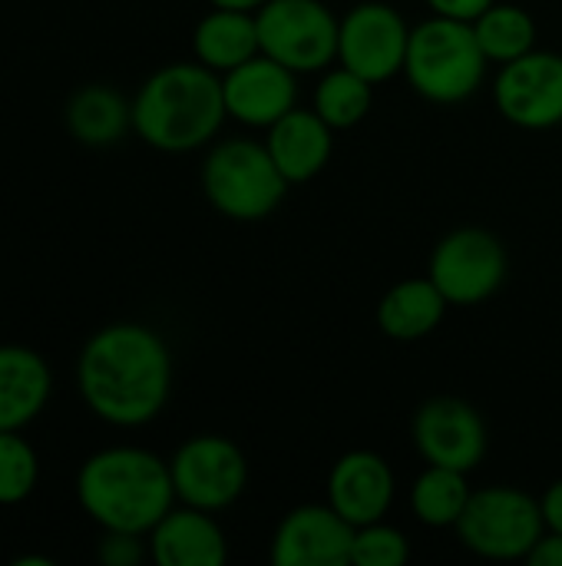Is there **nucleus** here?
<instances>
[{"label":"nucleus","instance_id":"f257e3e1","mask_svg":"<svg viewBox=\"0 0 562 566\" xmlns=\"http://www.w3.org/2000/svg\"><path fill=\"white\" fill-rule=\"evenodd\" d=\"M76 388L93 418L142 428L162 415L172 391L169 345L142 322L103 325L79 348Z\"/></svg>","mask_w":562,"mask_h":566},{"label":"nucleus","instance_id":"f03ea898","mask_svg":"<svg viewBox=\"0 0 562 566\" xmlns=\"http://www.w3.org/2000/svg\"><path fill=\"white\" fill-rule=\"evenodd\" d=\"M76 501L99 531L142 534L176 507L169 461L136 444L89 454L76 471Z\"/></svg>","mask_w":562,"mask_h":566},{"label":"nucleus","instance_id":"7ed1b4c3","mask_svg":"<svg viewBox=\"0 0 562 566\" xmlns=\"http://www.w3.org/2000/svg\"><path fill=\"white\" fill-rule=\"evenodd\" d=\"M222 76L199 60L166 63L132 96V129L159 153H192L215 139L225 123Z\"/></svg>","mask_w":562,"mask_h":566},{"label":"nucleus","instance_id":"20e7f679","mask_svg":"<svg viewBox=\"0 0 562 566\" xmlns=\"http://www.w3.org/2000/svg\"><path fill=\"white\" fill-rule=\"evenodd\" d=\"M487 63L490 60L477 43L474 23L434 13L431 20L411 27L404 76L414 93L431 103L450 106L470 99L487 76Z\"/></svg>","mask_w":562,"mask_h":566},{"label":"nucleus","instance_id":"39448f33","mask_svg":"<svg viewBox=\"0 0 562 566\" xmlns=\"http://www.w3.org/2000/svg\"><path fill=\"white\" fill-rule=\"evenodd\" d=\"M288 186L291 182L275 166L268 146L255 139H225L212 146L202 163V192L209 206L235 222L272 216Z\"/></svg>","mask_w":562,"mask_h":566},{"label":"nucleus","instance_id":"423d86ee","mask_svg":"<svg viewBox=\"0 0 562 566\" xmlns=\"http://www.w3.org/2000/svg\"><path fill=\"white\" fill-rule=\"evenodd\" d=\"M543 534L547 524L540 501L507 484L474 491L457 521L460 544L484 560H527Z\"/></svg>","mask_w":562,"mask_h":566},{"label":"nucleus","instance_id":"0eeeda50","mask_svg":"<svg viewBox=\"0 0 562 566\" xmlns=\"http://www.w3.org/2000/svg\"><path fill=\"white\" fill-rule=\"evenodd\" d=\"M255 23L262 53L295 73H318L338 60L341 20L321 0H268Z\"/></svg>","mask_w":562,"mask_h":566},{"label":"nucleus","instance_id":"6e6552de","mask_svg":"<svg viewBox=\"0 0 562 566\" xmlns=\"http://www.w3.org/2000/svg\"><path fill=\"white\" fill-rule=\"evenodd\" d=\"M507 272L510 259L503 242L477 226L454 229L450 235H444L427 265L431 282L457 308H474L494 298L507 282Z\"/></svg>","mask_w":562,"mask_h":566},{"label":"nucleus","instance_id":"1a4fd4ad","mask_svg":"<svg viewBox=\"0 0 562 566\" xmlns=\"http://www.w3.org/2000/svg\"><path fill=\"white\" fill-rule=\"evenodd\" d=\"M169 474L179 504L215 514L245 494L248 461L235 441L222 434H195L176 448L169 458Z\"/></svg>","mask_w":562,"mask_h":566},{"label":"nucleus","instance_id":"9d476101","mask_svg":"<svg viewBox=\"0 0 562 566\" xmlns=\"http://www.w3.org/2000/svg\"><path fill=\"white\" fill-rule=\"evenodd\" d=\"M407 40H411V27L391 3L364 0L341 17L338 63L378 86L404 73Z\"/></svg>","mask_w":562,"mask_h":566},{"label":"nucleus","instance_id":"9b49d317","mask_svg":"<svg viewBox=\"0 0 562 566\" xmlns=\"http://www.w3.org/2000/svg\"><path fill=\"white\" fill-rule=\"evenodd\" d=\"M494 103L500 116L520 129H553L562 123V56L530 50L500 66L494 80Z\"/></svg>","mask_w":562,"mask_h":566},{"label":"nucleus","instance_id":"f8f14e48","mask_svg":"<svg viewBox=\"0 0 562 566\" xmlns=\"http://www.w3.org/2000/svg\"><path fill=\"white\" fill-rule=\"evenodd\" d=\"M411 438L427 464L470 474L487 454V424L474 405L454 395L431 398L417 408Z\"/></svg>","mask_w":562,"mask_h":566},{"label":"nucleus","instance_id":"ddd939ff","mask_svg":"<svg viewBox=\"0 0 562 566\" xmlns=\"http://www.w3.org/2000/svg\"><path fill=\"white\" fill-rule=\"evenodd\" d=\"M354 547V527L331 504H301L291 507L275 537V566H348Z\"/></svg>","mask_w":562,"mask_h":566},{"label":"nucleus","instance_id":"4468645a","mask_svg":"<svg viewBox=\"0 0 562 566\" xmlns=\"http://www.w3.org/2000/svg\"><path fill=\"white\" fill-rule=\"evenodd\" d=\"M298 73L282 66L278 60L258 53L245 60L242 66L222 73V96L225 113L245 126L268 129L278 123L288 109H295L298 99Z\"/></svg>","mask_w":562,"mask_h":566},{"label":"nucleus","instance_id":"2eb2a0df","mask_svg":"<svg viewBox=\"0 0 562 566\" xmlns=\"http://www.w3.org/2000/svg\"><path fill=\"white\" fill-rule=\"evenodd\" d=\"M394 488V471L378 451H348L328 474V504L351 527H364L388 517Z\"/></svg>","mask_w":562,"mask_h":566},{"label":"nucleus","instance_id":"dca6fc26","mask_svg":"<svg viewBox=\"0 0 562 566\" xmlns=\"http://www.w3.org/2000/svg\"><path fill=\"white\" fill-rule=\"evenodd\" d=\"M149 557L159 566H225L229 541L209 511L182 504L149 531Z\"/></svg>","mask_w":562,"mask_h":566},{"label":"nucleus","instance_id":"f3484780","mask_svg":"<svg viewBox=\"0 0 562 566\" xmlns=\"http://www.w3.org/2000/svg\"><path fill=\"white\" fill-rule=\"evenodd\" d=\"M335 129L318 116V109H288L278 123L268 126V153L275 159V166L282 169V176L291 186L311 182L315 176H321V169L331 159L335 149Z\"/></svg>","mask_w":562,"mask_h":566},{"label":"nucleus","instance_id":"a211bd4d","mask_svg":"<svg viewBox=\"0 0 562 566\" xmlns=\"http://www.w3.org/2000/svg\"><path fill=\"white\" fill-rule=\"evenodd\" d=\"M53 395V371L46 358L26 345H0V431H23L33 424Z\"/></svg>","mask_w":562,"mask_h":566},{"label":"nucleus","instance_id":"6ab92c4d","mask_svg":"<svg viewBox=\"0 0 562 566\" xmlns=\"http://www.w3.org/2000/svg\"><path fill=\"white\" fill-rule=\"evenodd\" d=\"M63 123L79 146L106 149L132 129V103L109 83H86L66 99Z\"/></svg>","mask_w":562,"mask_h":566},{"label":"nucleus","instance_id":"aec40b11","mask_svg":"<svg viewBox=\"0 0 562 566\" xmlns=\"http://www.w3.org/2000/svg\"><path fill=\"white\" fill-rule=\"evenodd\" d=\"M192 53L202 66L215 70L219 76L258 56L262 43H258L255 13L212 7L192 30Z\"/></svg>","mask_w":562,"mask_h":566},{"label":"nucleus","instance_id":"412c9836","mask_svg":"<svg viewBox=\"0 0 562 566\" xmlns=\"http://www.w3.org/2000/svg\"><path fill=\"white\" fill-rule=\"evenodd\" d=\"M447 308H450V302L431 282V275L404 279V282L391 285L384 292V298L378 302V325L394 342H421L441 328Z\"/></svg>","mask_w":562,"mask_h":566},{"label":"nucleus","instance_id":"4be33fe9","mask_svg":"<svg viewBox=\"0 0 562 566\" xmlns=\"http://www.w3.org/2000/svg\"><path fill=\"white\" fill-rule=\"evenodd\" d=\"M470 494L474 491H470L464 471L427 464L424 474L411 488V511L424 527H434V531L457 527L460 514L470 504Z\"/></svg>","mask_w":562,"mask_h":566},{"label":"nucleus","instance_id":"5701e85b","mask_svg":"<svg viewBox=\"0 0 562 566\" xmlns=\"http://www.w3.org/2000/svg\"><path fill=\"white\" fill-rule=\"evenodd\" d=\"M477 43L490 63H510L537 50V20L517 3H494L474 20Z\"/></svg>","mask_w":562,"mask_h":566},{"label":"nucleus","instance_id":"b1692460","mask_svg":"<svg viewBox=\"0 0 562 566\" xmlns=\"http://www.w3.org/2000/svg\"><path fill=\"white\" fill-rule=\"evenodd\" d=\"M371 106H374V83L348 66L328 70L315 90V109L331 129L358 126L371 113Z\"/></svg>","mask_w":562,"mask_h":566},{"label":"nucleus","instance_id":"393cba45","mask_svg":"<svg viewBox=\"0 0 562 566\" xmlns=\"http://www.w3.org/2000/svg\"><path fill=\"white\" fill-rule=\"evenodd\" d=\"M40 484V458L20 431H0V507L23 504Z\"/></svg>","mask_w":562,"mask_h":566},{"label":"nucleus","instance_id":"a878e982","mask_svg":"<svg viewBox=\"0 0 562 566\" xmlns=\"http://www.w3.org/2000/svg\"><path fill=\"white\" fill-rule=\"evenodd\" d=\"M407 560H411V541L404 537V531L384 521L354 527L351 566H404Z\"/></svg>","mask_w":562,"mask_h":566},{"label":"nucleus","instance_id":"bb28decb","mask_svg":"<svg viewBox=\"0 0 562 566\" xmlns=\"http://www.w3.org/2000/svg\"><path fill=\"white\" fill-rule=\"evenodd\" d=\"M149 554V544H142V534H126V531H103L96 544V557L106 566H136Z\"/></svg>","mask_w":562,"mask_h":566},{"label":"nucleus","instance_id":"cd10ccee","mask_svg":"<svg viewBox=\"0 0 562 566\" xmlns=\"http://www.w3.org/2000/svg\"><path fill=\"white\" fill-rule=\"evenodd\" d=\"M497 0H427V7L437 17H450V20H464V23H474Z\"/></svg>","mask_w":562,"mask_h":566},{"label":"nucleus","instance_id":"c85d7f7f","mask_svg":"<svg viewBox=\"0 0 562 566\" xmlns=\"http://www.w3.org/2000/svg\"><path fill=\"white\" fill-rule=\"evenodd\" d=\"M527 564L530 566H562V534L547 531V534L540 537V544L530 551Z\"/></svg>","mask_w":562,"mask_h":566},{"label":"nucleus","instance_id":"c756f323","mask_svg":"<svg viewBox=\"0 0 562 566\" xmlns=\"http://www.w3.org/2000/svg\"><path fill=\"white\" fill-rule=\"evenodd\" d=\"M540 507H543V524H547V531L562 534V478L547 488V494L540 497Z\"/></svg>","mask_w":562,"mask_h":566},{"label":"nucleus","instance_id":"7c9ffc66","mask_svg":"<svg viewBox=\"0 0 562 566\" xmlns=\"http://www.w3.org/2000/svg\"><path fill=\"white\" fill-rule=\"evenodd\" d=\"M212 7H229V10H258L262 3H268V0H209Z\"/></svg>","mask_w":562,"mask_h":566}]
</instances>
